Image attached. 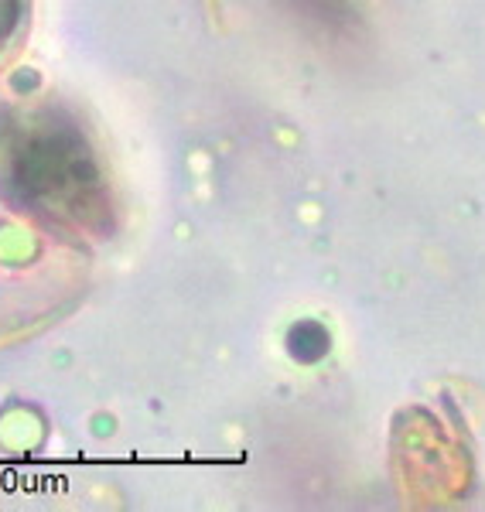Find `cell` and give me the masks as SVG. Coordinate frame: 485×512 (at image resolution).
I'll use <instances>...</instances> for the list:
<instances>
[{"instance_id": "obj_1", "label": "cell", "mask_w": 485, "mask_h": 512, "mask_svg": "<svg viewBox=\"0 0 485 512\" xmlns=\"http://www.w3.org/2000/svg\"><path fill=\"white\" fill-rule=\"evenodd\" d=\"M14 188L28 205L52 212L55 219L89 222L103 219L106 192L89 147L76 130H62L48 120L14 130L11 137Z\"/></svg>"}, {"instance_id": "obj_2", "label": "cell", "mask_w": 485, "mask_h": 512, "mask_svg": "<svg viewBox=\"0 0 485 512\" xmlns=\"http://www.w3.org/2000/svg\"><path fill=\"white\" fill-rule=\"evenodd\" d=\"M31 0H0V72L7 69L28 41Z\"/></svg>"}]
</instances>
